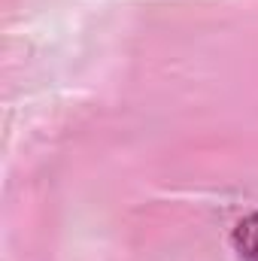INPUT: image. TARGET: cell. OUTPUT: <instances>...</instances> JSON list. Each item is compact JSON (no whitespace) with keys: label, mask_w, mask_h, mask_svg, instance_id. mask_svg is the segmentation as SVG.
<instances>
[{"label":"cell","mask_w":258,"mask_h":261,"mask_svg":"<svg viewBox=\"0 0 258 261\" xmlns=\"http://www.w3.org/2000/svg\"><path fill=\"white\" fill-rule=\"evenodd\" d=\"M231 249L240 261H258V213L243 216L231 231Z\"/></svg>","instance_id":"cell-1"}]
</instances>
